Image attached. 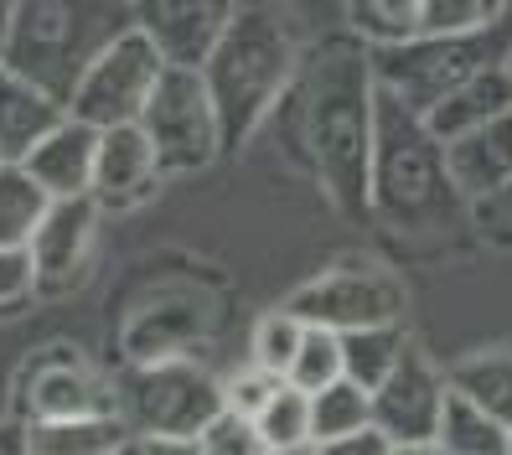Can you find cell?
<instances>
[{"label": "cell", "mask_w": 512, "mask_h": 455, "mask_svg": "<svg viewBox=\"0 0 512 455\" xmlns=\"http://www.w3.org/2000/svg\"><path fill=\"white\" fill-rule=\"evenodd\" d=\"M197 440L207 455H269V440L259 435V419L238 414V409H223Z\"/></svg>", "instance_id": "cell-30"}, {"label": "cell", "mask_w": 512, "mask_h": 455, "mask_svg": "<svg viewBox=\"0 0 512 455\" xmlns=\"http://www.w3.org/2000/svg\"><path fill=\"white\" fill-rule=\"evenodd\" d=\"M445 399H450V373L435 368V362L425 357V347H409L399 357V368L373 388V424L394 445L435 440Z\"/></svg>", "instance_id": "cell-12"}, {"label": "cell", "mask_w": 512, "mask_h": 455, "mask_svg": "<svg viewBox=\"0 0 512 455\" xmlns=\"http://www.w3.org/2000/svg\"><path fill=\"white\" fill-rule=\"evenodd\" d=\"M347 378V362H342V331H331V326H311L306 321V342H300L295 362H290V383H300L306 393L326 388V383H337Z\"/></svg>", "instance_id": "cell-28"}, {"label": "cell", "mask_w": 512, "mask_h": 455, "mask_svg": "<svg viewBox=\"0 0 512 455\" xmlns=\"http://www.w3.org/2000/svg\"><path fill=\"white\" fill-rule=\"evenodd\" d=\"M368 223L399 254L456 249L476 228V207L450 176L445 140L394 94L378 88V140L368 181Z\"/></svg>", "instance_id": "cell-2"}, {"label": "cell", "mask_w": 512, "mask_h": 455, "mask_svg": "<svg viewBox=\"0 0 512 455\" xmlns=\"http://www.w3.org/2000/svg\"><path fill=\"white\" fill-rule=\"evenodd\" d=\"M373 424V393L352 378H337L311 393V435L326 445V440H342V435H357Z\"/></svg>", "instance_id": "cell-25"}, {"label": "cell", "mask_w": 512, "mask_h": 455, "mask_svg": "<svg viewBox=\"0 0 512 455\" xmlns=\"http://www.w3.org/2000/svg\"><path fill=\"white\" fill-rule=\"evenodd\" d=\"M140 125H145L150 145H156L166 176H197L228 156L223 114H218V99L207 88L202 68L166 63L156 94H150V104L140 114Z\"/></svg>", "instance_id": "cell-7"}, {"label": "cell", "mask_w": 512, "mask_h": 455, "mask_svg": "<svg viewBox=\"0 0 512 455\" xmlns=\"http://www.w3.org/2000/svg\"><path fill=\"white\" fill-rule=\"evenodd\" d=\"M11 26H16V0H0V68L11 57Z\"/></svg>", "instance_id": "cell-37"}, {"label": "cell", "mask_w": 512, "mask_h": 455, "mask_svg": "<svg viewBox=\"0 0 512 455\" xmlns=\"http://www.w3.org/2000/svg\"><path fill=\"white\" fill-rule=\"evenodd\" d=\"M512 114V68L497 63L487 73H476L471 83H461L450 99H440L430 114H425V125L440 135V140H456L476 125H492V119Z\"/></svg>", "instance_id": "cell-18"}, {"label": "cell", "mask_w": 512, "mask_h": 455, "mask_svg": "<svg viewBox=\"0 0 512 455\" xmlns=\"http://www.w3.org/2000/svg\"><path fill=\"white\" fill-rule=\"evenodd\" d=\"M450 455H512V430L487 414L476 399H466L461 388H450L445 414H440V435H435Z\"/></svg>", "instance_id": "cell-20"}, {"label": "cell", "mask_w": 512, "mask_h": 455, "mask_svg": "<svg viewBox=\"0 0 512 455\" xmlns=\"http://www.w3.org/2000/svg\"><path fill=\"white\" fill-rule=\"evenodd\" d=\"M342 21L368 47H394L425 32V0H342Z\"/></svg>", "instance_id": "cell-24"}, {"label": "cell", "mask_w": 512, "mask_h": 455, "mask_svg": "<svg viewBox=\"0 0 512 455\" xmlns=\"http://www.w3.org/2000/svg\"><path fill=\"white\" fill-rule=\"evenodd\" d=\"M275 388H280V378L249 362L244 373L223 378V404H228V409H238V414H259V409H264V399H269Z\"/></svg>", "instance_id": "cell-32"}, {"label": "cell", "mask_w": 512, "mask_h": 455, "mask_svg": "<svg viewBox=\"0 0 512 455\" xmlns=\"http://www.w3.org/2000/svg\"><path fill=\"white\" fill-rule=\"evenodd\" d=\"M394 455H450L440 440H409V445H394Z\"/></svg>", "instance_id": "cell-38"}, {"label": "cell", "mask_w": 512, "mask_h": 455, "mask_svg": "<svg viewBox=\"0 0 512 455\" xmlns=\"http://www.w3.org/2000/svg\"><path fill=\"white\" fill-rule=\"evenodd\" d=\"M37 295V264H32V249L21 244H0V316H16L26 311Z\"/></svg>", "instance_id": "cell-31"}, {"label": "cell", "mask_w": 512, "mask_h": 455, "mask_svg": "<svg viewBox=\"0 0 512 455\" xmlns=\"http://www.w3.org/2000/svg\"><path fill=\"white\" fill-rule=\"evenodd\" d=\"M306 47L311 42H300L285 0H238L233 6L218 47L202 63V78L223 114L228 156H238L275 119L300 63H306Z\"/></svg>", "instance_id": "cell-3"}, {"label": "cell", "mask_w": 512, "mask_h": 455, "mask_svg": "<svg viewBox=\"0 0 512 455\" xmlns=\"http://www.w3.org/2000/svg\"><path fill=\"white\" fill-rule=\"evenodd\" d=\"M321 455H394V440H388L378 424H368V430L357 435H342V440H326Z\"/></svg>", "instance_id": "cell-33"}, {"label": "cell", "mask_w": 512, "mask_h": 455, "mask_svg": "<svg viewBox=\"0 0 512 455\" xmlns=\"http://www.w3.org/2000/svg\"><path fill=\"white\" fill-rule=\"evenodd\" d=\"M300 342H306V321H300L290 306H275L264 311L249 331V362L275 378H290V362L300 352Z\"/></svg>", "instance_id": "cell-26"}, {"label": "cell", "mask_w": 512, "mask_h": 455, "mask_svg": "<svg viewBox=\"0 0 512 455\" xmlns=\"http://www.w3.org/2000/svg\"><path fill=\"white\" fill-rule=\"evenodd\" d=\"M130 440H135V430H130L125 414H78V419L32 424V450L37 455H114Z\"/></svg>", "instance_id": "cell-19"}, {"label": "cell", "mask_w": 512, "mask_h": 455, "mask_svg": "<svg viewBox=\"0 0 512 455\" xmlns=\"http://www.w3.org/2000/svg\"><path fill=\"white\" fill-rule=\"evenodd\" d=\"M0 166H6V150H0Z\"/></svg>", "instance_id": "cell-41"}, {"label": "cell", "mask_w": 512, "mask_h": 455, "mask_svg": "<svg viewBox=\"0 0 512 455\" xmlns=\"http://www.w3.org/2000/svg\"><path fill=\"white\" fill-rule=\"evenodd\" d=\"M450 373V388H461L466 399H476L487 414H497L507 430H512V347H487V352H471L461 357Z\"/></svg>", "instance_id": "cell-23"}, {"label": "cell", "mask_w": 512, "mask_h": 455, "mask_svg": "<svg viewBox=\"0 0 512 455\" xmlns=\"http://www.w3.org/2000/svg\"><path fill=\"white\" fill-rule=\"evenodd\" d=\"M445 156H450V176H456V187L471 197V207L497 197L512 181V114L445 140Z\"/></svg>", "instance_id": "cell-17"}, {"label": "cell", "mask_w": 512, "mask_h": 455, "mask_svg": "<svg viewBox=\"0 0 512 455\" xmlns=\"http://www.w3.org/2000/svg\"><path fill=\"white\" fill-rule=\"evenodd\" d=\"M166 73V57L161 47L150 42L140 26H130L119 42H109L99 57H94V68H88L73 88V99H68V114L88 119V125H135V119L145 114L150 94H156V83Z\"/></svg>", "instance_id": "cell-10"}, {"label": "cell", "mask_w": 512, "mask_h": 455, "mask_svg": "<svg viewBox=\"0 0 512 455\" xmlns=\"http://www.w3.org/2000/svg\"><path fill=\"white\" fill-rule=\"evenodd\" d=\"M269 455H321V440H306V445H280V450H269Z\"/></svg>", "instance_id": "cell-39"}, {"label": "cell", "mask_w": 512, "mask_h": 455, "mask_svg": "<svg viewBox=\"0 0 512 455\" xmlns=\"http://www.w3.org/2000/svg\"><path fill=\"white\" fill-rule=\"evenodd\" d=\"M507 68H512V57H507Z\"/></svg>", "instance_id": "cell-42"}, {"label": "cell", "mask_w": 512, "mask_h": 455, "mask_svg": "<svg viewBox=\"0 0 512 455\" xmlns=\"http://www.w3.org/2000/svg\"><path fill=\"white\" fill-rule=\"evenodd\" d=\"M223 409V383L182 352L145 357L119 378V414L140 440H197Z\"/></svg>", "instance_id": "cell-6"}, {"label": "cell", "mask_w": 512, "mask_h": 455, "mask_svg": "<svg viewBox=\"0 0 512 455\" xmlns=\"http://www.w3.org/2000/svg\"><path fill=\"white\" fill-rule=\"evenodd\" d=\"M285 145L295 166L316 176L326 202L352 223H368V181H373V140H378V73L373 47L352 32L321 37L306 47L285 104Z\"/></svg>", "instance_id": "cell-1"}, {"label": "cell", "mask_w": 512, "mask_h": 455, "mask_svg": "<svg viewBox=\"0 0 512 455\" xmlns=\"http://www.w3.org/2000/svg\"><path fill=\"white\" fill-rule=\"evenodd\" d=\"M63 119H68V99L0 68V150H6V161H26Z\"/></svg>", "instance_id": "cell-16"}, {"label": "cell", "mask_w": 512, "mask_h": 455, "mask_svg": "<svg viewBox=\"0 0 512 455\" xmlns=\"http://www.w3.org/2000/svg\"><path fill=\"white\" fill-rule=\"evenodd\" d=\"M47 207H52V192L21 161L0 166V244H21L26 249L37 238L42 218H47Z\"/></svg>", "instance_id": "cell-22"}, {"label": "cell", "mask_w": 512, "mask_h": 455, "mask_svg": "<svg viewBox=\"0 0 512 455\" xmlns=\"http://www.w3.org/2000/svg\"><path fill=\"white\" fill-rule=\"evenodd\" d=\"M166 181L161 156L150 145L145 125H109L99 130V161H94V197L104 207H140Z\"/></svg>", "instance_id": "cell-14"}, {"label": "cell", "mask_w": 512, "mask_h": 455, "mask_svg": "<svg viewBox=\"0 0 512 455\" xmlns=\"http://www.w3.org/2000/svg\"><path fill=\"white\" fill-rule=\"evenodd\" d=\"M11 414L26 424L42 419H78V414H119V383L99 373L78 347L52 342L21 357L11 373Z\"/></svg>", "instance_id": "cell-8"}, {"label": "cell", "mask_w": 512, "mask_h": 455, "mask_svg": "<svg viewBox=\"0 0 512 455\" xmlns=\"http://www.w3.org/2000/svg\"><path fill=\"white\" fill-rule=\"evenodd\" d=\"M507 21V0H425V32H481Z\"/></svg>", "instance_id": "cell-29"}, {"label": "cell", "mask_w": 512, "mask_h": 455, "mask_svg": "<svg viewBox=\"0 0 512 455\" xmlns=\"http://www.w3.org/2000/svg\"><path fill=\"white\" fill-rule=\"evenodd\" d=\"M99 228H104V202L94 192L52 197L37 238L26 244L32 249V264H37V295L42 300H57V295L83 285V275L94 269V254H99Z\"/></svg>", "instance_id": "cell-11"}, {"label": "cell", "mask_w": 512, "mask_h": 455, "mask_svg": "<svg viewBox=\"0 0 512 455\" xmlns=\"http://www.w3.org/2000/svg\"><path fill=\"white\" fill-rule=\"evenodd\" d=\"M414 347V337L404 331V321H383V326H357L342 331V362H347V378L363 383L368 393L399 368V357Z\"/></svg>", "instance_id": "cell-21"}, {"label": "cell", "mask_w": 512, "mask_h": 455, "mask_svg": "<svg viewBox=\"0 0 512 455\" xmlns=\"http://www.w3.org/2000/svg\"><path fill=\"white\" fill-rule=\"evenodd\" d=\"M135 26V0H16L6 68L73 99L94 57Z\"/></svg>", "instance_id": "cell-4"}, {"label": "cell", "mask_w": 512, "mask_h": 455, "mask_svg": "<svg viewBox=\"0 0 512 455\" xmlns=\"http://www.w3.org/2000/svg\"><path fill=\"white\" fill-rule=\"evenodd\" d=\"M94 161H99V125L68 114L21 166L32 171L52 197H83V192H94Z\"/></svg>", "instance_id": "cell-15"}, {"label": "cell", "mask_w": 512, "mask_h": 455, "mask_svg": "<svg viewBox=\"0 0 512 455\" xmlns=\"http://www.w3.org/2000/svg\"><path fill=\"white\" fill-rule=\"evenodd\" d=\"M0 455H37L32 450V424H26L21 414L0 419Z\"/></svg>", "instance_id": "cell-35"}, {"label": "cell", "mask_w": 512, "mask_h": 455, "mask_svg": "<svg viewBox=\"0 0 512 455\" xmlns=\"http://www.w3.org/2000/svg\"><path fill=\"white\" fill-rule=\"evenodd\" d=\"M285 306L331 331H357V326H383V321H404L409 316V290L399 275H388L383 264H331L321 275H311L300 290H290Z\"/></svg>", "instance_id": "cell-9"}, {"label": "cell", "mask_w": 512, "mask_h": 455, "mask_svg": "<svg viewBox=\"0 0 512 455\" xmlns=\"http://www.w3.org/2000/svg\"><path fill=\"white\" fill-rule=\"evenodd\" d=\"M114 455H145V440H140V435H135V440H130V445H119V450H114Z\"/></svg>", "instance_id": "cell-40"}, {"label": "cell", "mask_w": 512, "mask_h": 455, "mask_svg": "<svg viewBox=\"0 0 512 455\" xmlns=\"http://www.w3.org/2000/svg\"><path fill=\"white\" fill-rule=\"evenodd\" d=\"M476 228L481 233H497V238H512V181H507L497 197L476 202Z\"/></svg>", "instance_id": "cell-34"}, {"label": "cell", "mask_w": 512, "mask_h": 455, "mask_svg": "<svg viewBox=\"0 0 512 455\" xmlns=\"http://www.w3.org/2000/svg\"><path fill=\"white\" fill-rule=\"evenodd\" d=\"M238 0H135V26L161 47L166 63L202 68L218 47Z\"/></svg>", "instance_id": "cell-13"}, {"label": "cell", "mask_w": 512, "mask_h": 455, "mask_svg": "<svg viewBox=\"0 0 512 455\" xmlns=\"http://www.w3.org/2000/svg\"><path fill=\"white\" fill-rule=\"evenodd\" d=\"M145 455H207L202 440H145Z\"/></svg>", "instance_id": "cell-36"}, {"label": "cell", "mask_w": 512, "mask_h": 455, "mask_svg": "<svg viewBox=\"0 0 512 455\" xmlns=\"http://www.w3.org/2000/svg\"><path fill=\"white\" fill-rule=\"evenodd\" d=\"M254 419H259V435L269 440V450L316 440V435H311V393L300 388V383H290V378H280V388L269 393L264 409H259Z\"/></svg>", "instance_id": "cell-27"}, {"label": "cell", "mask_w": 512, "mask_h": 455, "mask_svg": "<svg viewBox=\"0 0 512 455\" xmlns=\"http://www.w3.org/2000/svg\"><path fill=\"white\" fill-rule=\"evenodd\" d=\"M507 57H512V16L497 26H481V32H419L394 47H373V73L383 94H394L414 114H430L461 83L507 63Z\"/></svg>", "instance_id": "cell-5"}]
</instances>
